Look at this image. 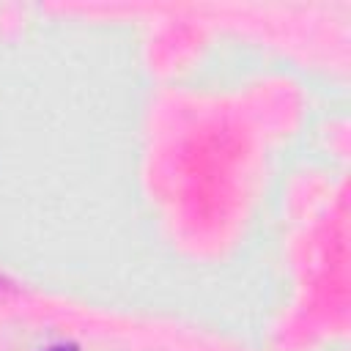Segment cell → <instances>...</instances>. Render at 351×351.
<instances>
[{"label":"cell","mask_w":351,"mask_h":351,"mask_svg":"<svg viewBox=\"0 0 351 351\" xmlns=\"http://www.w3.org/2000/svg\"><path fill=\"white\" fill-rule=\"evenodd\" d=\"M41 351H80V346L71 343V340H63V343H52V346L41 348Z\"/></svg>","instance_id":"cell-1"},{"label":"cell","mask_w":351,"mask_h":351,"mask_svg":"<svg viewBox=\"0 0 351 351\" xmlns=\"http://www.w3.org/2000/svg\"><path fill=\"white\" fill-rule=\"evenodd\" d=\"M11 291H14V285L0 274V296H5V293H11Z\"/></svg>","instance_id":"cell-2"}]
</instances>
